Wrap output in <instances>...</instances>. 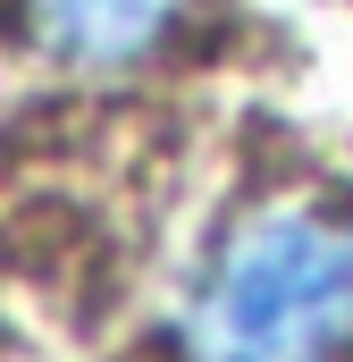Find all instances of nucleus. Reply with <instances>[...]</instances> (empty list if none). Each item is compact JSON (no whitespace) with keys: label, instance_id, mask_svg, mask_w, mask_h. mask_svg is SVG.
Instances as JSON below:
<instances>
[{"label":"nucleus","instance_id":"f257e3e1","mask_svg":"<svg viewBox=\"0 0 353 362\" xmlns=\"http://www.w3.org/2000/svg\"><path fill=\"white\" fill-rule=\"evenodd\" d=\"M353 337V219L320 202L253 211L185 312V362H337Z\"/></svg>","mask_w":353,"mask_h":362},{"label":"nucleus","instance_id":"f03ea898","mask_svg":"<svg viewBox=\"0 0 353 362\" xmlns=\"http://www.w3.org/2000/svg\"><path fill=\"white\" fill-rule=\"evenodd\" d=\"M185 0H17V25L59 68H135L169 42Z\"/></svg>","mask_w":353,"mask_h":362}]
</instances>
